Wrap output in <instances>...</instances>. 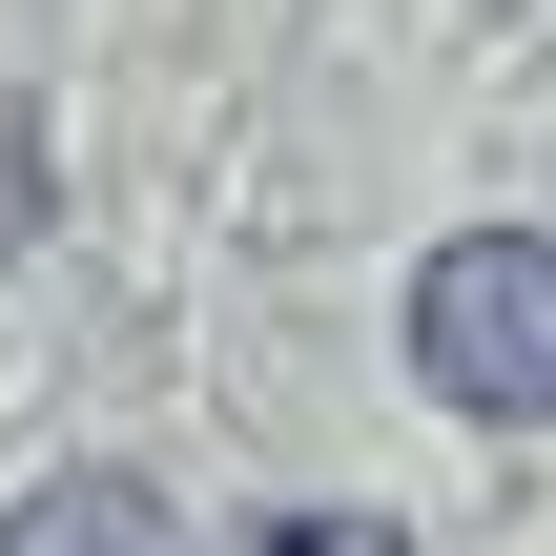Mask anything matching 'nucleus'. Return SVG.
I'll use <instances>...</instances> for the list:
<instances>
[{
  "label": "nucleus",
  "mask_w": 556,
  "mask_h": 556,
  "mask_svg": "<svg viewBox=\"0 0 556 556\" xmlns=\"http://www.w3.org/2000/svg\"><path fill=\"white\" fill-rule=\"evenodd\" d=\"M413 371L475 433H536L556 413V227H454L413 268Z\"/></svg>",
  "instance_id": "nucleus-1"
},
{
  "label": "nucleus",
  "mask_w": 556,
  "mask_h": 556,
  "mask_svg": "<svg viewBox=\"0 0 556 556\" xmlns=\"http://www.w3.org/2000/svg\"><path fill=\"white\" fill-rule=\"evenodd\" d=\"M0 556H186V536L144 475H41V495H0Z\"/></svg>",
  "instance_id": "nucleus-2"
},
{
  "label": "nucleus",
  "mask_w": 556,
  "mask_h": 556,
  "mask_svg": "<svg viewBox=\"0 0 556 556\" xmlns=\"http://www.w3.org/2000/svg\"><path fill=\"white\" fill-rule=\"evenodd\" d=\"M41 227V124H21V83H0V248Z\"/></svg>",
  "instance_id": "nucleus-3"
},
{
  "label": "nucleus",
  "mask_w": 556,
  "mask_h": 556,
  "mask_svg": "<svg viewBox=\"0 0 556 556\" xmlns=\"http://www.w3.org/2000/svg\"><path fill=\"white\" fill-rule=\"evenodd\" d=\"M268 556H392V536H371V516H289Z\"/></svg>",
  "instance_id": "nucleus-4"
}]
</instances>
